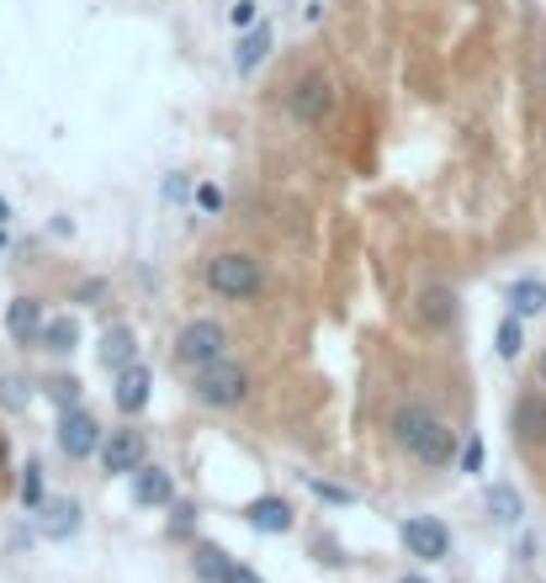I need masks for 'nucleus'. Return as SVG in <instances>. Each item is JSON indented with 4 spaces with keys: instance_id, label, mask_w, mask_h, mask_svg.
Returning a JSON list of instances; mask_svg holds the SVG:
<instances>
[{
    "instance_id": "27",
    "label": "nucleus",
    "mask_w": 546,
    "mask_h": 583,
    "mask_svg": "<svg viewBox=\"0 0 546 583\" xmlns=\"http://www.w3.org/2000/svg\"><path fill=\"white\" fill-rule=\"evenodd\" d=\"M228 22H234V27H255V22H260V5H255V0H234Z\"/></svg>"
},
{
    "instance_id": "28",
    "label": "nucleus",
    "mask_w": 546,
    "mask_h": 583,
    "mask_svg": "<svg viewBox=\"0 0 546 583\" xmlns=\"http://www.w3.org/2000/svg\"><path fill=\"white\" fill-rule=\"evenodd\" d=\"M457 457H462V472H483V441L472 435V441H467V446L457 451Z\"/></svg>"
},
{
    "instance_id": "23",
    "label": "nucleus",
    "mask_w": 546,
    "mask_h": 583,
    "mask_svg": "<svg viewBox=\"0 0 546 583\" xmlns=\"http://www.w3.org/2000/svg\"><path fill=\"white\" fill-rule=\"evenodd\" d=\"M197 573L208 583H218L228 573V551H218V546H197Z\"/></svg>"
},
{
    "instance_id": "16",
    "label": "nucleus",
    "mask_w": 546,
    "mask_h": 583,
    "mask_svg": "<svg viewBox=\"0 0 546 583\" xmlns=\"http://www.w3.org/2000/svg\"><path fill=\"white\" fill-rule=\"evenodd\" d=\"M38 514H42V536L48 542H70L80 531V504L75 499H48L38 504Z\"/></svg>"
},
{
    "instance_id": "29",
    "label": "nucleus",
    "mask_w": 546,
    "mask_h": 583,
    "mask_svg": "<svg viewBox=\"0 0 546 583\" xmlns=\"http://www.w3.org/2000/svg\"><path fill=\"white\" fill-rule=\"evenodd\" d=\"M218 583H265V579H260L255 568H245V562H228V573H223Z\"/></svg>"
},
{
    "instance_id": "25",
    "label": "nucleus",
    "mask_w": 546,
    "mask_h": 583,
    "mask_svg": "<svg viewBox=\"0 0 546 583\" xmlns=\"http://www.w3.org/2000/svg\"><path fill=\"white\" fill-rule=\"evenodd\" d=\"M308 488H313V494H319L324 504H339V509H345V504H356V494H350V488H339V483H324V477H308Z\"/></svg>"
},
{
    "instance_id": "12",
    "label": "nucleus",
    "mask_w": 546,
    "mask_h": 583,
    "mask_svg": "<svg viewBox=\"0 0 546 583\" xmlns=\"http://www.w3.org/2000/svg\"><path fill=\"white\" fill-rule=\"evenodd\" d=\"M133 504H144V509H165V504H175V477H170L165 467H138L133 472Z\"/></svg>"
},
{
    "instance_id": "4",
    "label": "nucleus",
    "mask_w": 546,
    "mask_h": 583,
    "mask_svg": "<svg viewBox=\"0 0 546 583\" xmlns=\"http://www.w3.org/2000/svg\"><path fill=\"white\" fill-rule=\"evenodd\" d=\"M223 356H228V330L218 319H191L186 330L175 334V345H170V361L186 367V372H202V367L223 361Z\"/></svg>"
},
{
    "instance_id": "9",
    "label": "nucleus",
    "mask_w": 546,
    "mask_h": 583,
    "mask_svg": "<svg viewBox=\"0 0 546 583\" xmlns=\"http://www.w3.org/2000/svg\"><path fill=\"white\" fill-rule=\"evenodd\" d=\"M149 393H154V372H149L144 361H133V367H123V372H117V387H112V404H117V414L138 419L144 409H149Z\"/></svg>"
},
{
    "instance_id": "32",
    "label": "nucleus",
    "mask_w": 546,
    "mask_h": 583,
    "mask_svg": "<svg viewBox=\"0 0 546 583\" xmlns=\"http://www.w3.org/2000/svg\"><path fill=\"white\" fill-rule=\"evenodd\" d=\"M536 372H542V387H546V350H542V361H536Z\"/></svg>"
},
{
    "instance_id": "33",
    "label": "nucleus",
    "mask_w": 546,
    "mask_h": 583,
    "mask_svg": "<svg viewBox=\"0 0 546 583\" xmlns=\"http://www.w3.org/2000/svg\"><path fill=\"white\" fill-rule=\"evenodd\" d=\"M398 583H430V579H398Z\"/></svg>"
},
{
    "instance_id": "24",
    "label": "nucleus",
    "mask_w": 546,
    "mask_h": 583,
    "mask_svg": "<svg viewBox=\"0 0 546 583\" xmlns=\"http://www.w3.org/2000/svg\"><path fill=\"white\" fill-rule=\"evenodd\" d=\"M22 499L33 504V509L42 504V461H27V467H22Z\"/></svg>"
},
{
    "instance_id": "1",
    "label": "nucleus",
    "mask_w": 546,
    "mask_h": 583,
    "mask_svg": "<svg viewBox=\"0 0 546 583\" xmlns=\"http://www.w3.org/2000/svg\"><path fill=\"white\" fill-rule=\"evenodd\" d=\"M387 435H393L398 451H409L420 467H446L457 457V430L440 414H430L424 404H398L387 414Z\"/></svg>"
},
{
    "instance_id": "2",
    "label": "nucleus",
    "mask_w": 546,
    "mask_h": 583,
    "mask_svg": "<svg viewBox=\"0 0 546 583\" xmlns=\"http://www.w3.org/2000/svg\"><path fill=\"white\" fill-rule=\"evenodd\" d=\"M202 282H208V292H218L223 302H250V297L265 292V265H260V255H250V250H223L202 265Z\"/></svg>"
},
{
    "instance_id": "14",
    "label": "nucleus",
    "mask_w": 546,
    "mask_h": 583,
    "mask_svg": "<svg viewBox=\"0 0 546 583\" xmlns=\"http://www.w3.org/2000/svg\"><path fill=\"white\" fill-rule=\"evenodd\" d=\"M414 319H420L424 330H446V324L457 319V292L424 287L420 297H414Z\"/></svg>"
},
{
    "instance_id": "20",
    "label": "nucleus",
    "mask_w": 546,
    "mask_h": 583,
    "mask_svg": "<svg viewBox=\"0 0 546 583\" xmlns=\"http://www.w3.org/2000/svg\"><path fill=\"white\" fill-rule=\"evenodd\" d=\"M488 514H494L499 525H520L525 504H520V494H514L509 483H494V488H488Z\"/></svg>"
},
{
    "instance_id": "19",
    "label": "nucleus",
    "mask_w": 546,
    "mask_h": 583,
    "mask_svg": "<svg viewBox=\"0 0 546 583\" xmlns=\"http://www.w3.org/2000/svg\"><path fill=\"white\" fill-rule=\"evenodd\" d=\"M509 313H520V319H536V313H546V282H536V276H520V282L509 287Z\"/></svg>"
},
{
    "instance_id": "17",
    "label": "nucleus",
    "mask_w": 546,
    "mask_h": 583,
    "mask_svg": "<svg viewBox=\"0 0 546 583\" xmlns=\"http://www.w3.org/2000/svg\"><path fill=\"white\" fill-rule=\"evenodd\" d=\"M38 345L42 350H53V356H70V350L80 345V319H75V313H53V319H42Z\"/></svg>"
},
{
    "instance_id": "34",
    "label": "nucleus",
    "mask_w": 546,
    "mask_h": 583,
    "mask_svg": "<svg viewBox=\"0 0 546 583\" xmlns=\"http://www.w3.org/2000/svg\"><path fill=\"white\" fill-rule=\"evenodd\" d=\"M0 250H5V234H0Z\"/></svg>"
},
{
    "instance_id": "5",
    "label": "nucleus",
    "mask_w": 546,
    "mask_h": 583,
    "mask_svg": "<svg viewBox=\"0 0 546 583\" xmlns=\"http://www.w3.org/2000/svg\"><path fill=\"white\" fill-rule=\"evenodd\" d=\"M53 441H59V451H64L70 461L101 457V446H107L101 419L90 414L85 404H75V409H59V430H53Z\"/></svg>"
},
{
    "instance_id": "31",
    "label": "nucleus",
    "mask_w": 546,
    "mask_h": 583,
    "mask_svg": "<svg viewBox=\"0 0 546 583\" xmlns=\"http://www.w3.org/2000/svg\"><path fill=\"white\" fill-rule=\"evenodd\" d=\"M5 218H11V202H5V197H0V223H5Z\"/></svg>"
},
{
    "instance_id": "11",
    "label": "nucleus",
    "mask_w": 546,
    "mask_h": 583,
    "mask_svg": "<svg viewBox=\"0 0 546 583\" xmlns=\"http://www.w3.org/2000/svg\"><path fill=\"white\" fill-rule=\"evenodd\" d=\"M96 361L107 367V372L117 376L123 367H133L138 361V334H133V324H112V330L101 334V345H96Z\"/></svg>"
},
{
    "instance_id": "7",
    "label": "nucleus",
    "mask_w": 546,
    "mask_h": 583,
    "mask_svg": "<svg viewBox=\"0 0 546 583\" xmlns=\"http://www.w3.org/2000/svg\"><path fill=\"white\" fill-rule=\"evenodd\" d=\"M330 107H335V85L330 75H308V80H297L287 90V112H293V123H324L330 117Z\"/></svg>"
},
{
    "instance_id": "10",
    "label": "nucleus",
    "mask_w": 546,
    "mask_h": 583,
    "mask_svg": "<svg viewBox=\"0 0 546 583\" xmlns=\"http://www.w3.org/2000/svg\"><path fill=\"white\" fill-rule=\"evenodd\" d=\"M509 424H514V435H520L525 446L546 441V393H542V387H531V393H520V398H514V414H509Z\"/></svg>"
},
{
    "instance_id": "3",
    "label": "nucleus",
    "mask_w": 546,
    "mask_h": 583,
    "mask_svg": "<svg viewBox=\"0 0 546 583\" xmlns=\"http://www.w3.org/2000/svg\"><path fill=\"white\" fill-rule=\"evenodd\" d=\"M191 398L202 409H239L250 398V367H239L234 356L212 361L202 372H191Z\"/></svg>"
},
{
    "instance_id": "8",
    "label": "nucleus",
    "mask_w": 546,
    "mask_h": 583,
    "mask_svg": "<svg viewBox=\"0 0 546 583\" xmlns=\"http://www.w3.org/2000/svg\"><path fill=\"white\" fill-rule=\"evenodd\" d=\"M144 457H149V446H144L138 430H112L107 446H101V467H107L112 477H133V472L144 467Z\"/></svg>"
},
{
    "instance_id": "15",
    "label": "nucleus",
    "mask_w": 546,
    "mask_h": 583,
    "mask_svg": "<svg viewBox=\"0 0 546 583\" xmlns=\"http://www.w3.org/2000/svg\"><path fill=\"white\" fill-rule=\"evenodd\" d=\"M245 520H250L255 531H265V536H287V531H293V504L265 494V499H255L250 509H245Z\"/></svg>"
},
{
    "instance_id": "6",
    "label": "nucleus",
    "mask_w": 546,
    "mask_h": 583,
    "mask_svg": "<svg viewBox=\"0 0 546 583\" xmlns=\"http://www.w3.org/2000/svg\"><path fill=\"white\" fill-rule=\"evenodd\" d=\"M398 536H404V551H409V557H420V562H440V557H451V531H446L435 514H409V520L398 525Z\"/></svg>"
},
{
    "instance_id": "13",
    "label": "nucleus",
    "mask_w": 546,
    "mask_h": 583,
    "mask_svg": "<svg viewBox=\"0 0 546 583\" xmlns=\"http://www.w3.org/2000/svg\"><path fill=\"white\" fill-rule=\"evenodd\" d=\"M42 302L38 297H11V308H5V334L16 339V345H38L42 334Z\"/></svg>"
},
{
    "instance_id": "30",
    "label": "nucleus",
    "mask_w": 546,
    "mask_h": 583,
    "mask_svg": "<svg viewBox=\"0 0 546 583\" xmlns=\"http://www.w3.org/2000/svg\"><path fill=\"white\" fill-rule=\"evenodd\" d=\"M170 531H181V536L191 531V504H175V520H170Z\"/></svg>"
},
{
    "instance_id": "22",
    "label": "nucleus",
    "mask_w": 546,
    "mask_h": 583,
    "mask_svg": "<svg viewBox=\"0 0 546 583\" xmlns=\"http://www.w3.org/2000/svg\"><path fill=\"white\" fill-rule=\"evenodd\" d=\"M42 393H48L59 409H75V404H80V382H75V376H48Z\"/></svg>"
},
{
    "instance_id": "21",
    "label": "nucleus",
    "mask_w": 546,
    "mask_h": 583,
    "mask_svg": "<svg viewBox=\"0 0 546 583\" xmlns=\"http://www.w3.org/2000/svg\"><path fill=\"white\" fill-rule=\"evenodd\" d=\"M505 361H514L520 350H525V324H520V313H505V324H499V345H494Z\"/></svg>"
},
{
    "instance_id": "18",
    "label": "nucleus",
    "mask_w": 546,
    "mask_h": 583,
    "mask_svg": "<svg viewBox=\"0 0 546 583\" xmlns=\"http://www.w3.org/2000/svg\"><path fill=\"white\" fill-rule=\"evenodd\" d=\"M265 53H271V22H255V27H245V38H239L234 70H239V75H255V70L265 64Z\"/></svg>"
},
{
    "instance_id": "26",
    "label": "nucleus",
    "mask_w": 546,
    "mask_h": 583,
    "mask_svg": "<svg viewBox=\"0 0 546 583\" xmlns=\"http://www.w3.org/2000/svg\"><path fill=\"white\" fill-rule=\"evenodd\" d=\"M197 208H202V212H223V186L202 181V186H197Z\"/></svg>"
}]
</instances>
